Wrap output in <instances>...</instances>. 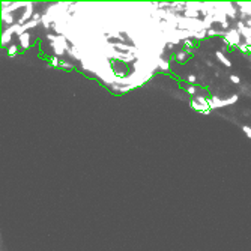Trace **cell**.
<instances>
[{"label":"cell","instance_id":"1","mask_svg":"<svg viewBox=\"0 0 251 251\" xmlns=\"http://www.w3.org/2000/svg\"><path fill=\"white\" fill-rule=\"evenodd\" d=\"M241 32L234 27V29H229L224 36H223V41L226 45H233V47H239L241 45Z\"/></svg>","mask_w":251,"mask_h":251},{"label":"cell","instance_id":"2","mask_svg":"<svg viewBox=\"0 0 251 251\" xmlns=\"http://www.w3.org/2000/svg\"><path fill=\"white\" fill-rule=\"evenodd\" d=\"M238 101V95H232L230 98L227 99H221L218 96H211L209 99V108L214 110V108H221V107H227V105H232Z\"/></svg>","mask_w":251,"mask_h":251},{"label":"cell","instance_id":"3","mask_svg":"<svg viewBox=\"0 0 251 251\" xmlns=\"http://www.w3.org/2000/svg\"><path fill=\"white\" fill-rule=\"evenodd\" d=\"M33 5L32 3H27L26 6H24V12H23V15H21V18L18 20V24L20 26H24L26 23H29L32 18H33Z\"/></svg>","mask_w":251,"mask_h":251},{"label":"cell","instance_id":"4","mask_svg":"<svg viewBox=\"0 0 251 251\" xmlns=\"http://www.w3.org/2000/svg\"><path fill=\"white\" fill-rule=\"evenodd\" d=\"M190 105H191V108H193L194 111H198V113H203V114H209V113H211L209 105H201V104H198L196 99H191V101H190Z\"/></svg>","mask_w":251,"mask_h":251},{"label":"cell","instance_id":"5","mask_svg":"<svg viewBox=\"0 0 251 251\" xmlns=\"http://www.w3.org/2000/svg\"><path fill=\"white\" fill-rule=\"evenodd\" d=\"M18 42H20V47H21L23 50L29 48V47H30V33L26 32V33H23L21 36H18Z\"/></svg>","mask_w":251,"mask_h":251},{"label":"cell","instance_id":"6","mask_svg":"<svg viewBox=\"0 0 251 251\" xmlns=\"http://www.w3.org/2000/svg\"><path fill=\"white\" fill-rule=\"evenodd\" d=\"M68 54L71 56V57H74V59H77V60H83L84 57H83V54H81V50L78 48V45H72L71 48H69V51H68Z\"/></svg>","mask_w":251,"mask_h":251},{"label":"cell","instance_id":"7","mask_svg":"<svg viewBox=\"0 0 251 251\" xmlns=\"http://www.w3.org/2000/svg\"><path fill=\"white\" fill-rule=\"evenodd\" d=\"M215 56H216V59H218V60H220V62H221L226 68H230V66H232V62L226 57V54L223 53V51H216Z\"/></svg>","mask_w":251,"mask_h":251},{"label":"cell","instance_id":"8","mask_svg":"<svg viewBox=\"0 0 251 251\" xmlns=\"http://www.w3.org/2000/svg\"><path fill=\"white\" fill-rule=\"evenodd\" d=\"M2 20L11 27V26H14V24H17L15 23V20H14V15L12 14H8V12H2Z\"/></svg>","mask_w":251,"mask_h":251},{"label":"cell","instance_id":"9","mask_svg":"<svg viewBox=\"0 0 251 251\" xmlns=\"http://www.w3.org/2000/svg\"><path fill=\"white\" fill-rule=\"evenodd\" d=\"M158 69H161L162 72H167L170 69V63H168V60H165V59H158Z\"/></svg>","mask_w":251,"mask_h":251},{"label":"cell","instance_id":"10","mask_svg":"<svg viewBox=\"0 0 251 251\" xmlns=\"http://www.w3.org/2000/svg\"><path fill=\"white\" fill-rule=\"evenodd\" d=\"M190 53H186V51H179V53L176 54V60L178 62H180V63H185L188 59H190V56H188Z\"/></svg>","mask_w":251,"mask_h":251},{"label":"cell","instance_id":"11","mask_svg":"<svg viewBox=\"0 0 251 251\" xmlns=\"http://www.w3.org/2000/svg\"><path fill=\"white\" fill-rule=\"evenodd\" d=\"M208 36V30H197V32H193V38L196 39H205Z\"/></svg>","mask_w":251,"mask_h":251},{"label":"cell","instance_id":"12","mask_svg":"<svg viewBox=\"0 0 251 251\" xmlns=\"http://www.w3.org/2000/svg\"><path fill=\"white\" fill-rule=\"evenodd\" d=\"M196 101H197L198 104H201V105H209V99L206 98V96H201V95H196V98H194Z\"/></svg>","mask_w":251,"mask_h":251},{"label":"cell","instance_id":"13","mask_svg":"<svg viewBox=\"0 0 251 251\" xmlns=\"http://www.w3.org/2000/svg\"><path fill=\"white\" fill-rule=\"evenodd\" d=\"M38 24H39L38 21H35V20H30L29 23H26V24L23 26V29H24V30H29V29H33V27H36Z\"/></svg>","mask_w":251,"mask_h":251},{"label":"cell","instance_id":"14","mask_svg":"<svg viewBox=\"0 0 251 251\" xmlns=\"http://www.w3.org/2000/svg\"><path fill=\"white\" fill-rule=\"evenodd\" d=\"M11 39H12V35H9V33L3 32V35H2V44H3V45L9 44V42H11Z\"/></svg>","mask_w":251,"mask_h":251},{"label":"cell","instance_id":"15","mask_svg":"<svg viewBox=\"0 0 251 251\" xmlns=\"http://www.w3.org/2000/svg\"><path fill=\"white\" fill-rule=\"evenodd\" d=\"M18 51V47L17 45H9V48H8V56L9 57H14Z\"/></svg>","mask_w":251,"mask_h":251},{"label":"cell","instance_id":"16","mask_svg":"<svg viewBox=\"0 0 251 251\" xmlns=\"http://www.w3.org/2000/svg\"><path fill=\"white\" fill-rule=\"evenodd\" d=\"M224 33H226V32H218L215 29H209V30H208V36H218V35L224 36Z\"/></svg>","mask_w":251,"mask_h":251},{"label":"cell","instance_id":"17","mask_svg":"<svg viewBox=\"0 0 251 251\" xmlns=\"http://www.w3.org/2000/svg\"><path fill=\"white\" fill-rule=\"evenodd\" d=\"M50 63H51L53 66H60V60H59L57 57H54V56L50 57Z\"/></svg>","mask_w":251,"mask_h":251},{"label":"cell","instance_id":"18","mask_svg":"<svg viewBox=\"0 0 251 251\" xmlns=\"http://www.w3.org/2000/svg\"><path fill=\"white\" fill-rule=\"evenodd\" d=\"M238 48H239V50H241L242 53H248V54H250V47H247L245 44H241V45H239Z\"/></svg>","mask_w":251,"mask_h":251},{"label":"cell","instance_id":"19","mask_svg":"<svg viewBox=\"0 0 251 251\" xmlns=\"http://www.w3.org/2000/svg\"><path fill=\"white\" fill-rule=\"evenodd\" d=\"M230 81H232V83H234V84H239V83H241V78H239L238 75L232 74V75H230Z\"/></svg>","mask_w":251,"mask_h":251},{"label":"cell","instance_id":"20","mask_svg":"<svg viewBox=\"0 0 251 251\" xmlns=\"http://www.w3.org/2000/svg\"><path fill=\"white\" fill-rule=\"evenodd\" d=\"M242 131L247 134V137H248V138H251V126H247V125L242 126Z\"/></svg>","mask_w":251,"mask_h":251},{"label":"cell","instance_id":"21","mask_svg":"<svg viewBox=\"0 0 251 251\" xmlns=\"http://www.w3.org/2000/svg\"><path fill=\"white\" fill-rule=\"evenodd\" d=\"M60 66H62V68H65V69H72V68H74V65L68 63V62H60Z\"/></svg>","mask_w":251,"mask_h":251},{"label":"cell","instance_id":"22","mask_svg":"<svg viewBox=\"0 0 251 251\" xmlns=\"http://www.w3.org/2000/svg\"><path fill=\"white\" fill-rule=\"evenodd\" d=\"M186 81L191 83V84H194V83L197 81V77H196V75H188V77H186Z\"/></svg>","mask_w":251,"mask_h":251},{"label":"cell","instance_id":"23","mask_svg":"<svg viewBox=\"0 0 251 251\" xmlns=\"http://www.w3.org/2000/svg\"><path fill=\"white\" fill-rule=\"evenodd\" d=\"M186 92H188L190 95H196V87H194V86H188V87H186Z\"/></svg>","mask_w":251,"mask_h":251},{"label":"cell","instance_id":"24","mask_svg":"<svg viewBox=\"0 0 251 251\" xmlns=\"http://www.w3.org/2000/svg\"><path fill=\"white\" fill-rule=\"evenodd\" d=\"M183 44H185V45H186V47H193V45H194V44H193V41H191V39H185V41H183Z\"/></svg>","mask_w":251,"mask_h":251},{"label":"cell","instance_id":"25","mask_svg":"<svg viewBox=\"0 0 251 251\" xmlns=\"http://www.w3.org/2000/svg\"><path fill=\"white\" fill-rule=\"evenodd\" d=\"M245 26L251 29V18H247V21H245Z\"/></svg>","mask_w":251,"mask_h":251}]
</instances>
